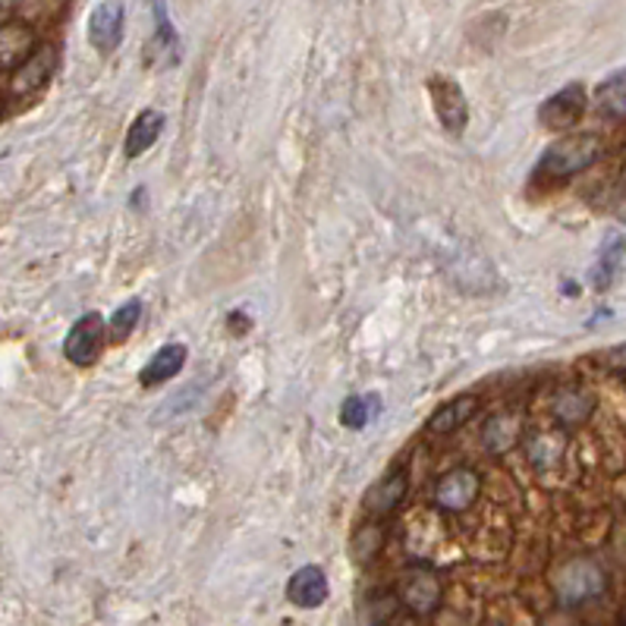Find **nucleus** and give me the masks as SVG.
<instances>
[{"label": "nucleus", "instance_id": "f257e3e1", "mask_svg": "<svg viewBox=\"0 0 626 626\" xmlns=\"http://www.w3.org/2000/svg\"><path fill=\"white\" fill-rule=\"evenodd\" d=\"M598 158H602V139L595 132H573V136H561L541 154L536 173L558 183V180H570L576 173L589 171Z\"/></svg>", "mask_w": 626, "mask_h": 626}, {"label": "nucleus", "instance_id": "f03ea898", "mask_svg": "<svg viewBox=\"0 0 626 626\" xmlns=\"http://www.w3.org/2000/svg\"><path fill=\"white\" fill-rule=\"evenodd\" d=\"M607 576L605 570L589 558H573L558 566L554 573V595L561 607H580L595 602L598 595H605Z\"/></svg>", "mask_w": 626, "mask_h": 626}, {"label": "nucleus", "instance_id": "7ed1b4c3", "mask_svg": "<svg viewBox=\"0 0 626 626\" xmlns=\"http://www.w3.org/2000/svg\"><path fill=\"white\" fill-rule=\"evenodd\" d=\"M482 495V475L473 466H454L441 473L432 485V500L444 514H466Z\"/></svg>", "mask_w": 626, "mask_h": 626}, {"label": "nucleus", "instance_id": "20e7f679", "mask_svg": "<svg viewBox=\"0 0 626 626\" xmlns=\"http://www.w3.org/2000/svg\"><path fill=\"white\" fill-rule=\"evenodd\" d=\"M441 598H444L441 576L429 566H412L397 583V602L407 607L412 617H432L441 607Z\"/></svg>", "mask_w": 626, "mask_h": 626}, {"label": "nucleus", "instance_id": "39448f33", "mask_svg": "<svg viewBox=\"0 0 626 626\" xmlns=\"http://www.w3.org/2000/svg\"><path fill=\"white\" fill-rule=\"evenodd\" d=\"M108 344V322L98 312H86L79 322L69 327L64 341V356L73 366H95Z\"/></svg>", "mask_w": 626, "mask_h": 626}, {"label": "nucleus", "instance_id": "423d86ee", "mask_svg": "<svg viewBox=\"0 0 626 626\" xmlns=\"http://www.w3.org/2000/svg\"><path fill=\"white\" fill-rule=\"evenodd\" d=\"M589 108V95L585 86L580 83H570L561 91H554L544 105L539 108V123L548 132H570L573 127H580V120L585 117Z\"/></svg>", "mask_w": 626, "mask_h": 626}, {"label": "nucleus", "instance_id": "0eeeda50", "mask_svg": "<svg viewBox=\"0 0 626 626\" xmlns=\"http://www.w3.org/2000/svg\"><path fill=\"white\" fill-rule=\"evenodd\" d=\"M429 95H432V108L444 130L451 132V136H460V132L466 130V123H470V105H466L463 88L456 86L454 79L432 76V79H429Z\"/></svg>", "mask_w": 626, "mask_h": 626}, {"label": "nucleus", "instance_id": "6e6552de", "mask_svg": "<svg viewBox=\"0 0 626 626\" xmlns=\"http://www.w3.org/2000/svg\"><path fill=\"white\" fill-rule=\"evenodd\" d=\"M410 492V470L407 466H393L385 478H378L371 488L363 497V510H366L368 519H385L390 517L403 497Z\"/></svg>", "mask_w": 626, "mask_h": 626}, {"label": "nucleus", "instance_id": "1a4fd4ad", "mask_svg": "<svg viewBox=\"0 0 626 626\" xmlns=\"http://www.w3.org/2000/svg\"><path fill=\"white\" fill-rule=\"evenodd\" d=\"M88 42L95 51L110 54L117 44L123 42V3L120 0H105L91 10L88 20Z\"/></svg>", "mask_w": 626, "mask_h": 626}, {"label": "nucleus", "instance_id": "9d476101", "mask_svg": "<svg viewBox=\"0 0 626 626\" xmlns=\"http://www.w3.org/2000/svg\"><path fill=\"white\" fill-rule=\"evenodd\" d=\"M522 415L519 412H495L482 425V447L488 456H504L522 444Z\"/></svg>", "mask_w": 626, "mask_h": 626}, {"label": "nucleus", "instance_id": "9b49d317", "mask_svg": "<svg viewBox=\"0 0 626 626\" xmlns=\"http://www.w3.org/2000/svg\"><path fill=\"white\" fill-rule=\"evenodd\" d=\"M54 66H57V47L54 44H42V47H35V54L25 61V64L13 73V79H10V95H32V91H39V88L47 86V79H51V73H54Z\"/></svg>", "mask_w": 626, "mask_h": 626}, {"label": "nucleus", "instance_id": "f8f14e48", "mask_svg": "<svg viewBox=\"0 0 626 626\" xmlns=\"http://www.w3.org/2000/svg\"><path fill=\"white\" fill-rule=\"evenodd\" d=\"M478 407H482V400L475 397V393H460V397H454V400H447L444 407H438L434 410V415L429 419V434H434V438H447V434L460 432L463 425H470L475 419V412H478Z\"/></svg>", "mask_w": 626, "mask_h": 626}, {"label": "nucleus", "instance_id": "ddd939ff", "mask_svg": "<svg viewBox=\"0 0 626 626\" xmlns=\"http://www.w3.org/2000/svg\"><path fill=\"white\" fill-rule=\"evenodd\" d=\"M35 54V32L22 22L0 25V69H20Z\"/></svg>", "mask_w": 626, "mask_h": 626}, {"label": "nucleus", "instance_id": "4468645a", "mask_svg": "<svg viewBox=\"0 0 626 626\" xmlns=\"http://www.w3.org/2000/svg\"><path fill=\"white\" fill-rule=\"evenodd\" d=\"M287 598L305 611L322 607L327 598V576L322 573V566H300L287 583Z\"/></svg>", "mask_w": 626, "mask_h": 626}, {"label": "nucleus", "instance_id": "2eb2a0df", "mask_svg": "<svg viewBox=\"0 0 626 626\" xmlns=\"http://www.w3.org/2000/svg\"><path fill=\"white\" fill-rule=\"evenodd\" d=\"M186 356H190V349H186L183 344L161 346L152 359L145 363V368L139 371V381H142L145 388H154V385L171 381V378H176V375L183 371V366H186Z\"/></svg>", "mask_w": 626, "mask_h": 626}, {"label": "nucleus", "instance_id": "dca6fc26", "mask_svg": "<svg viewBox=\"0 0 626 626\" xmlns=\"http://www.w3.org/2000/svg\"><path fill=\"white\" fill-rule=\"evenodd\" d=\"M522 447H526V456L529 463L544 473V470H554L561 466L563 454H566V434L563 432H536L529 438H522Z\"/></svg>", "mask_w": 626, "mask_h": 626}, {"label": "nucleus", "instance_id": "f3484780", "mask_svg": "<svg viewBox=\"0 0 626 626\" xmlns=\"http://www.w3.org/2000/svg\"><path fill=\"white\" fill-rule=\"evenodd\" d=\"M161 130H164V114L161 110H142L127 132V145H123L127 158H139V154L149 152L158 142Z\"/></svg>", "mask_w": 626, "mask_h": 626}, {"label": "nucleus", "instance_id": "a211bd4d", "mask_svg": "<svg viewBox=\"0 0 626 626\" xmlns=\"http://www.w3.org/2000/svg\"><path fill=\"white\" fill-rule=\"evenodd\" d=\"M592 407H595V397L589 390L563 388L554 400V415H558L563 429H576L592 415Z\"/></svg>", "mask_w": 626, "mask_h": 626}, {"label": "nucleus", "instance_id": "6ab92c4d", "mask_svg": "<svg viewBox=\"0 0 626 626\" xmlns=\"http://www.w3.org/2000/svg\"><path fill=\"white\" fill-rule=\"evenodd\" d=\"M595 105L605 117H614V120H624L626 117V69L605 79L598 91H595Z\"/></svg>", "mask_w": 626, "mask_h": 626}, {"label": "nucleus", "instance_id": "aec40b11", "mask_svg": "<svg viewBox=\"0 0 626 626\" xmlns=\"http://www.w3.org/2000/svg\"><path fill=\"white\" fill-rule=\"evenodd\" d=\"M385 519H368L366 526L356 532V539H353V551H356V561L359 563H371L378 554H381V548H385Z\"/></svg>", "mask_w": 626, "mask_h": 626}, {"label": "nucleus", "instance_id": "412c9836", "mask_svg": "<svg viewBox=\"0 0 626 626\" xmlns=\"http://www.w3.org/2000/svg\"><path fill=\"white\" fill-rule=\"evenodd\" d=\"M139 319H142V303H139V300L123 303L114 315H110V334H114L117 341H127L132 331H136Z\"/></svg>", "mask_w": 626, "mask_h": 626}, {"label": "nucleus", "instance_id": "4be33fe9", "mask_svg": "<svg viewBox=\"0 0 626 626\" xmlns=\"http://www.w3.org/2000/svg\"><path fill=\"white\" fill-rule=\"evenodd\" d=\"M341 422H344L346 429H363L368 422V403L363 397H349L344 403V410H341Z\"/></svg>", "mask_w": 626, "mask_h": 626}, {"label": "nucleus", "instance_id": "5701e85b", "mask_svg": "<svg viewBox=\"0 0 626 626\" xmlns=\"http://www.w3.org/2000/svg\"><path fill=\"white\" fill-rule=\"evenodd\" d=\"M602 363H605L611 371H626V344L611 346L605 356H602Z\"/></svg>", "mask_w": 626, "mask_h": 626}, {"label": "nucleus", "instance_id": "b1692460", "mask_svg": "<svg viewBox=\"0 0 626 626\" xmlns=\"http://www.w3.org/2000/svg\"><path fill=\"white\" fill-rule=\"evenodd\" d=\"M13 3H17V0H0V10H10Z\"/></svg>", "mask_w": 626, "mask_h": 626}, {"label": "nucleus", "instance_id": "393cba45", "mask_svg": "<svg viewBox=\"0 0 626 626\" xmlns=\"http://www.w3.org/2000/svg\"><path fill=\"white\" fill-rule=\"evenodd\" d=\"M403 626H425V624H422V617H415V620H407Z\"/></svg>", "mask_w": 626, "mask_h": 626}, {"label": "nucleus", "instance_id": "a878e982", "mask_svg": "<svg viewBox=\"0 0 626 626\" xmlns=\"http://www.w3.org/2000/svg\"><path fill=\"white\" fill-rule=\"evenodd\" d=\"M620 626H626V614H624V617H620Z\"/></svg>", "mask_w": 626, "mask_h": 626}]
</instances>
